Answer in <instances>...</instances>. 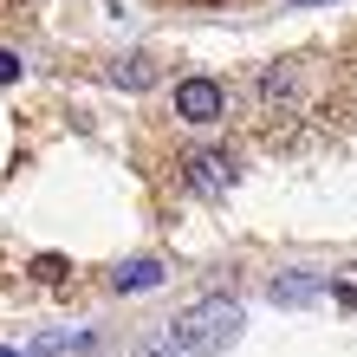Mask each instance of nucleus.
<instances>
[{"instance_id": "nucleus-3", "label": "nucleus", "mask_w": 357, "mask_h": 357, "mask_svg": "<svg viewBox=\"0 0 357 357\" xmlns=\"http://www.w3.org/2000/svg\"><path fill=\"white\" fill-rule=\"evenodd\" d=\"M221 111H227V91L215 85V78H182L176 85V117L182 123H221Z\"/></svg>"}, {"instance_id": "nucleus-8", "label": "nucleus", "mask_w": 357, "mask_h": 357, "mask_svg": "<svg viewBox=\"0 0 357 357\" xmlns=\"http://www.w3.org/2000/svg\"><path fill=\"white\" fill-rule=\"evenodd\" d=\"M331 299H338V305H351V312H357V266H344V273H338V280H331Z\"/></svg>"}, {"instance_id": "nucleus-9", "label": "nucleus", "mask_w": 357, "mask_h": 357, "mask_svg": "<svg viewBox=\"0 0 357 357\" xmlns=\"http://www.w3.org/2000/svg\"><path fill=\"white\" fill-rule=\"evenodd\" d=\"M137 357H182V351H176V338H143Z\"/></svg>"}, {"instance_id": "nucleus-1", "label": "nucleus", "mask_w": 357, "mask_h": 357, "mask_svg": "<svg viewBox=\"0 0 357 357\" xmlns=\"http://www.w3.org/2000/svg\"><path fill=\"white\" fill-rule=\"evenodd\" d=\"M241 338V305L234 299H195L176 319V351L182 357H221Z\"/></svg>"}, {"instance_id": "nucleus-6", "label": "nucleus", "mask_w": 357, "mask_h": 357, "mask_svg": "<svg viewBox=\"0 0 357 357\" xmlns=\"http://www.w3.org/2000/svg\"><path fill=\"white\" fill-rule=\"evenodd\" d=\"M312 292H325V273H286L273 280V305H305Z\"/></svg>"}, {"instance_id": "nucleus-5", "label": "nucleus", "mask_w": 357, "mask_h": 357, "mask_svg": "<svg viewBox=\"0 0 357 357\" xmlns=\"http://www.w3.org/2000/svg\"><path fill=\"white\" fill-rule=\"evenodd\" d=\"M169 273H162V260H123L117 273H111V286L117 292H150V286H162Z\"/></svg>"}, {"instance_id": "nucleus-7", "label": "nucleus", "mask_w": 357, "mask_h": 357, "mask_svg": "<svg viewBox=\"0 0 357 357\" xmlns=\"http://www.w3.org/2000/svg\"><path fill=\"white\" fill-rule=\"evenodd\" d=\"M66 273H72V260H66V254H39V260H33V280H46V286H59Z\"/></svg>"}, {"instance_id": "nucleus-11", "label": "nucleus", "mask_w": 357, "mask_h": 357, "mask_svg": "<svg viewBox=\"0 0 357 357\" xmlns=\"http://www.w3.org/2000/svg\"><path fill=\"white\" fill-rule=\"evenodd\" d=\"M0 357H33V351H0Z\"/></svg>"}, {"instance_id": "nucleus-10", "label": "nucleus", "mask_w": 357, "mask_h": 357, "mask_svg": "<svg viewBox=\"0 0 357 357\" xmlns=\"http://www.w3.org/2000/svg\"><path fill=\"white\" fill-rule=\"evenodd\" d=\"M13 78H20V52L0 46V85H13Z\"/></svg>"}, {"instance_id": "nucleus-12", "label": "nucleus", "mask_w": 357, "mask_h": 357, "mask_svg": "<svg viewBox=\"0 0 357 357\" xmlns=\"http://www.w3.org/2000/svg\"><path fill=\"white\" fill-rule=\"evenodd\" d=\"M292 7H319V0H292Z\"/></svg>"}, {"instance_id": "nucleus-4", "label": "nucleus", "mask_w": 357, "mask_h": 357, "mask_svg": "<svg viewBox=\"0 0 357 357\" xmlns=\"http://www.w3.org/2000/svg\"><path fill=\"white\" fill-rule=\"evenodd\" d=\"M156 78H162V72H156L150 52H123L117 66H111V85H117V91H150Z\"/></svg>"}, {"instance_id": "nucleus-2", "label": "nucleus", "mask_w": 357, "mask_h": 357, "mask_svg": "<svg viewBox=\"0 0 357 357\" xmlns=\"http://www.w3.org/2000/svg\"><path fill=\"white\" fill-rule=\"evenodd\" d=\"M182 182L195 188L202 202H221L227 188H234V162H227V150H208V143H202V150L182 156Z\"/></svg>"}]
</instances>
